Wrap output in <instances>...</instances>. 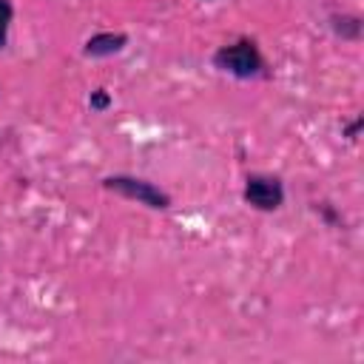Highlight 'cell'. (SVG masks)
Here are the masks:
<instances>
[{"label": "cell", "instance_id": "7", "mask_svg": "<svg viewBox=\"0 0 364 364\" xmlns=\"http://www.w3.org/2000/svg\"><path fill=\"white\" fill-rule=\"evenodd\" d=\"M111 94H108V88H94L91 94H88V108L94 111V114H102V111H108L111 108Z\"/></svg>", "mask_w": 364, "mask_h": 364}, {"label": "cell", "instance_id": "9", "mask_svg": "<svg viewBox=\"0 0 364 364\" xmlns=\"http://www.w3.org/2000/svg\"><path fill=\"white\" fill-rule=\"evenodd\" d=\"M361 128H364V117L358 114L353 122H347V125H344V136H347L350 142H355V139H358V134H361Z\"/></svg>", "mask_w": 364, "mask_h": 364}, {"label": "cell", "instance_id": "4", "mask_svg": "<svg viewBox=\"0 0 364 364\" xmlns=\"http://www.w3.org/2000/svg\"><path fill=\"white\" fill-rule=\"evenodd\" d=\"M125 46H128V34H122V31H97L85 40L82 54L91 57V60H102V57L119 54Z\"/></svg>", "mask_w": 364, "mask_h": 364}, {"label": "cell", "instance_id": "8", "mask_svg": "<svg viewBox=\"0 0 364 364\" xmlns=\"http://www.w3.org/2000/svg\"><path fill=\"white\" fill-rule=\"evenodd\" d=\"M313 208H316V213H321V219H324L330 228H341V216L336 213V208H333L330 202H316Z\"/></svg>", "mask_w": 364, "mask_h": 364}, {"label": "cell", "instance_id": "2", "mask_svg": "<svg viewBox=\"0 0 364 364\" xmlns=\"http://www.w3.org/2000/svg\"><path fill=\"white\" fill-rule=\"evenodd\" d=\"M102 188L122 196V199H131L136 205H145L151 210H168L171 208V193L162 191L159 185L142 179V176H131V173H111L102 179Z\"/></svg>", "mask_w": 364, "mask_h": 364}, {"label": "cell", "instance_id": "3", "mask_svg": "<svg viewBox=\"0 0 364 364\" xmlns=\"http://www.w3.org/2000/svg\"><path fill=\"white\" fill-rule=\"evenodd\" d=\"M242 199L259 213H273L284 205V182L273 173H250L242 188Z\"/></svg>", "mask_w": 364, "mask_h": 364}, {"label": "cell", "instance_id": "5", "mask_svg": "<svg viewBox=\"0 0 364 364\" xmlns=\"http://www.w3.org/2000/svg\"><path fill=\"white\" fill-rule=\"evenodd\" d=\"M327 23H330L333 34L341 37V40H358L361 37V28H364V23H361L358 14H330Z\"/></svg>", "mask_w": 364, "mask_h": 364}, {"label": "cell", "instance_id": "1", "mask_svg": "<svg viewBox=\"0 0 364 364\" xmlns=\"http://www.w3.org/2000/svg\"><path fill=\"white\" fill-rule=\"evenodd\" d=\"M213 68L236 77V80H256L264 74V57L256 46V40L250 37H239L236 43L219 46L210 57Z\"/></svg>", "mask_w": 364, "mask_h": 364}, {"label": "cell", "instance_id": "6", "mask_svg": "<svg viewBox=\"0 0 364 364\" xmlns=\"http://www.w3.org/2000/svg\"><path fill=\"white\" fill-rule=\"evenodd\" d=\"M11 20H14V6L9 0H0V48H6V43H9Z\"/></svg>", "mask_w": 364, "mask_h": 364}]
</instances>
